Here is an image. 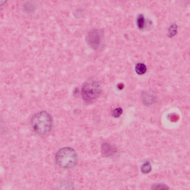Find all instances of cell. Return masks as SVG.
<instances>
[{
    "mask_svg": "<svg viewBox=\"0 0 190 190\" xmlns=\"http://www.w3.org/2000/svg\"><path fill=\"white\" fill-rule=\"evenodd\" d=\"M177 31V26L174 24L171 26L169 30V34L170 36H173L175 35Z\"/></svg>",
    "mask_w": 190,
    "mask_h": 190,
    "instance_id": "12",
    "label": "cell"
},
{
    "mask_svg": "<svg viewBox=\"0 0 190 190\" xmlns=\"http://www.w3.org/2000/svg\"><path fill=\"white\" fill-rule=\"evenodd\" d=\"M145 24V19L144 16L140 14L137 19V25L140 29H142L144 28Z\"/></svg>",
    "mask_w": 190,
    "mask_h": 190,
    "instance_id": "9",
    "label": "cell"
},
{
    "mask_svg": "<svg viewBox=\"0 0 190 190\" xmlns=\"http://www.w3.org/2000/svg\"><path fill=\"white\" fill-rule=\"evenodd\" d=\"M52 119L50 114L46 112L38 113L32 118L31 126L38 134L44 135L50 132L52 126Z\"/></svg>",
    "mask_w": 190,
    "mask_h": 190,
    "instance_id": "1",
    "label": "cell"
},
{
    "mask_svg": "<svg viewBox=\"0 0 190 190\" xmlns=\"http://www.w3.org/2000/svg\"><path fill=\"white\" fill-rule=\"evenodd\" d=\"M123 113V109L120 108H118L114 109L112 111V115L115 118H119L121 116Z\"/></svg>",
    "mask_w": 190,
    "mask_h": 190,
    "instance_id": "11",
    "label": "cell"
},
{
    "mask_svg": "<svg viewBox=\"0 0 190 190\" xmlns=\"http://www.w3.org/2000/svg\"><path fill=\"white\" fill-rule=\"evenodd\" d=\"M118 88L119 89L122 90L123 88H124V85L122 84H119L118 85Z\"/></svg>",
    "mask_w": 190,
    "mask_h": 190,
    "instance_id": "13",
    "label": "cell"
},
{
    "mask_svg": "<svg viewBox=\"0 0 190 190\" xmlns=\"http://www.w3.org/2000/svg\"><path fill=\"white\" fill-rule=\"evenodd\" d=\"M151 170V166L149 161H146L143 164L141 167V171L143 173L147 174L150 172Z\"/></svg>",
    "mask_w": 190,
    "mask_h": 190,
    "instance_id": "8",
    "label": "cell"
},
{
    "mask_svg": "<svg viewBox=\"0 0 190 190\" xmlns=\"http://www.w3.org/2000/svg\"><path fill=\"white\" fill-rule=\"evenodd\" d=\"M89 45L94 49H98L101 43V36L98 30L93 29L89 32L86 38Z\"/></svg>",
    "mask_w": 190,
    "mask_h": 190,
    "instance_id": "4",
    "label": "cell"
},
{
    "mask_svg": "<svg viewBox=\"0 0 190 190\" xmlns=\"http://www.w3.org/2000/svg\"><path fill=\"white\" fill-rule=\"evenodd\" d=\"M147 68L145 65L143 63L137 64L135 67V71L137 74L142 75L146 72Z\"/></svg>",
    "mask_w": 190,
    "mask_h": 190,
    "instance_id": "6",
    "label": "cell"
},
{
    "mask_svg": "<svg viewBox=\"0 0 190 190\" xmlns=\"http://www.w3.org/2000/svg\"><path fill=\"white\" fill-rule=\"evenodd\" d=\"M152 190H169L166 185L163 183H157L152 186Z\"/></svg>",
    "mask_w": 190,
    "mask_h": 190,
    "instance_id": "10",
    "label": "cell"
},
{
    "mask_svg": "<svg viewBox=\"0 0 190 190\" xmlns=\"http://www.w3.org/2000/svg\"><path fill=\"white\" fill-rule=\"evenodd\" d=\"M102 150L103 154L106 156H109L114 153V149L108 143H105L103 144Z\"/></svg>",
    "mask_w": 190,
    "mask_h": 190,
    "instance_id": "5",
    "label": "cell"
},
{
    "mask_svg": "<svg viewBox=\"0 0 190 190\" xmlns=\"http://www.w3.org/2000/svg\"><path fill=\"white\" fill-rule=\"evenodd\" d=\"M102 92V88L99 84L96 82L85 83L82 89L83 100L88 104L92 103L97 99Z\"/></svg>",
    "mask_w": 190,
    "mask_h": 190,
    "instance_id": "3",
    "label": "cell"
},
{
    "mask_svg": "<svg viewBox=\"0 0 190 190\" xmlns=\"http://www.w3.org/2000/svg\"><path fill=\"white\" fill-rule=\"evenodd\" d=\"M56 163L64 169H71L76 166L77 163V153L70 147H64L59 150L55 156Z\"/></svg>",
    "mask_w": 190,
    "mask_h": 190,
    "instance_id": "2",
    "label": "cell"
},
{
    "mask_svg": "<svg viewBox=\"0 0 190 190\" xmlns=\"http://www.w3.org/2000/svg\"><path fill=\"white\" fill-rule=\"evenodd\" d=\"M73 186L69 182H64L60 185L58 190H73Z\"/></svg>",
    "mask_w": 190,
    "mask_h": 190,
    "instance_id": "7",
    "label": "cell"
}]
</instances>
